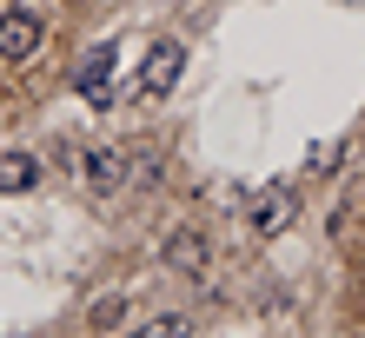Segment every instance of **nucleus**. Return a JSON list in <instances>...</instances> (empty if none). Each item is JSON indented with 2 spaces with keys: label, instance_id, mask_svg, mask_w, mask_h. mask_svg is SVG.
I'll return each instance as SVG.
<instances>
[{
  "label": "nucleus",
  "instance_id": "obj_1",
  "mask_svg": "<svg viewBox=\"0 0 365 338\" xmlns=\"http://www.w3.org/2000/svg\"><path fill=\"white\" fill-rule=\"evenodd\" d=\"M160 265L180 272V279H206V272H212V239H206L200 226H173L160 239Z\"/></svg>",
  "mask_w": 365,
  "mask_h": 338
},
{
  "label": "nucleus",
  "instance_id": "obj_2",
  "mask_svg": "<svg viewBox=\"0 0 365 338\" xmlns=\"http://www.w3.org/2000/svg\"><path fill=\"white\" fill-rule=\"evenodd\" d=\"M180 73H186V47H180V40H153L146 60H140V73H133V87L146 100H166V93L180 87Z\"/></svg>",
  "mask_w": 365,
  "mask_h": 338
},
{
  "label": "nucleus",
  "instance_id": "obj_3",
  "mask_svg": "<svg viewBox=\"0 0 365 338\" xmlns=\"http://www.w3.org/2000/svg\"><path fill=\"white\" fill-rule=\"evenodd\" d=\"M80 179H87V193H126V186H133V159H126L113 139H100V146L80 153Z\"/></svg>",
  "mask_w": 365,
  "mask_h": 338
},
{
  "label": "nucleus",
  "instance_id": "obj_4",
  "mask_svg": "<svg viewBox=\"0 0 365 338\" xmlns=\"http://www.w3.org/2000/svg\"><path fill=\"white\" fill-rule=\"evenodd\" d=\"M40 47H47V20H40L34 7H7L0 14V60H34Z\"/></svg>",
  "mask_w": 365,
  "mask_h": 338
},
{
  "label": "nucleus",
  "instance_id": "obj_5",
  "mask_svg": "<svg viewBox=\"0 0 365 338\" xmlns=\"http://www.w3.org/2000/svg\"><path fill=\"white\" fill-rule=\"evenodd\" d=\"M113 67H120V47L106 40V47H93L87 60H80V100H87L93 113H106L120 100V80H113Z\"/></svg>",
  "mask_w": 365,
  "mask_h": 338
},
{
  "label": "nucleus",
  "instance_id": "obj_6",
  "mask_svg": "<svg viewBox=\"0 0 365 338\" xmlns=\"http://www.w3.org/2000/svg\"><path fill=\"white\" fill-rule=\"evenodd\" d=\"M246 219H252L259 239H272V232H286L299 219V193H292V186H259V193L246 199Z\"/></svg>",
  "mask_w": 365,
  "mask_h": 338
},
{
  "label": "nucleus",
  "instance_id": "obj_7",
  "mask_svg": "<svg viewBox=\"0 0 365 338\" xmlns=\"http://www.w3.org/2000/svg\"><path fill=\"white\" fill-rule=\"evenodd\" d=\"M34 186H40L34 153H0V193H34Z\"/></svg>",
  "mask_w": 365,
  "mask_h": 338
},
{
  "label": "nucleus",
  "instance_id": "obj_8",
  "mask_svg": "<svg viewBox=\"0 0 365 338\" xmlns=\"http://www.w3.org/2000/svg\"><path fill=\"white\" fill-rule=\"evenodd\" d=\"M126 338H192V319H186V312H160V319L133 325Z\"/></svg>",
  "mask_w": 365,
  "mask_h": 338
},
{
  "label": "nucleus",
  "instance_id": "obj_9",
  "mask_svg": "<svg viewBox=\"0 0 365 338\" xmlns=\"http://www.w3.org/2000/svg\"><path fill=\"white\" fill-rule=\"evenodd\" d=\"M339 166H346V139H319L306 153V173H339Z\"/></svg>",
  "mask_w": 365,
  "mask_h": 338
},
{
  "label": "nucleus",
  "instance_id": "obj_10",
  "mask_svg": "<svg viewBox=\"0 0 365 338\" xmlns=\"http://www.w3.org/2000/svg\"><path fill=\"white\" fill-rule=\"evenodd\" d=\"M120 312H126V299H106V305H93V325H113Z\"/></svg>",
  "mask_w": 365,
  "mask_h": 338
},
{
  "label": "nucleus",
  "instance_id": "obj_11",
  "mask_svg": "<svg viewBox=\"0 0 365 338\" xmlns=\"http://www.w3.org/2000/svg\"><path fill=\"white\" fill-rule=\"evenodd\" d=\"M27 338H34V332H27Z\"/></svg>",
  "mask_w": 365,
  "mask_h": 338
}]
</instances>
